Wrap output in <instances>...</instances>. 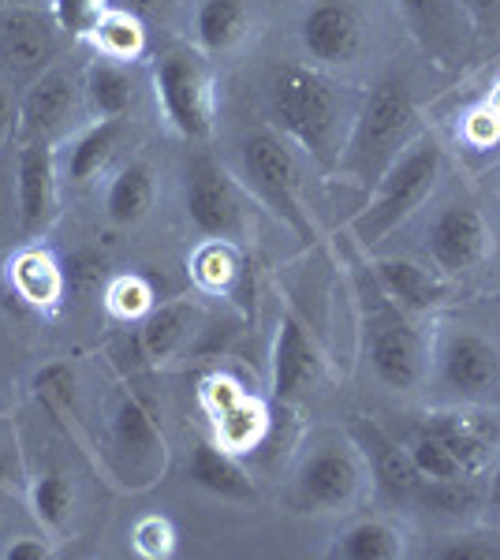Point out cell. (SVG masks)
I'll list each match as a JSON object with an SVG mask.
<instances>
[{
  "instance_id": "cell-1",
  "label": "cell",
  "mask_w": 500,
  "mask_h": 560,
  "mask_svg": "<svg viewBox=\"0 0 500 560\" xmlns=\"http://www.w3.org/2000/svg\"><path fill=\"white\" fill-rule=\"evenodd\" d=\"M269 116L306 158L322 168H336L344 150L348 105L329 79L299 65L280 68L269 83Z\"/></svg>"
},
{
  "instance_id": "cell-2",
  "label": "cell",
  "mask_w": 500,
  "mask_h": 560,
  "mask_svg": "<svg viewBox=\"0 0 500 560\" xmlns=\"http://www.w3.org/2000/svg\"><path fill=\"white\" fill-rule=\"evenodd\" d=\"M415 128L418 120H415L411 90L399 83V79H381L367 94V102L359 105V113H354L336 168L351 184L377 187L381 176L393 168V161L411 142Z\"/></svg>"
},
{
  "instance_id": "cell-3",
  "label": "cell",
  "mask_w": 500,
  "mask_h": 560,
  "mask_svg": "<svg viewBox=\"0 0 500 560\" xmlns=\"http://www.w3.org/2000/svg\"><path fill=\"white\" fill-rule=\"evenodd\" d=\"M441 165H444V153L438 147V139L418 135V139L407 142L404 153L393 161V168L381 176L370 206L351 221L354 240L362 247H377L388 232H396L430 198L433 184L441 176Z\"/></svg>"
},
{
  "instance_id": "cell-4",
  "label": "cell",
  "mask_w": 500,
  "mask_h": 560,
  "mask_svg": "<svg viewBox=\"0 0 500 560\" xmlns=\"http://www.w3.org/2000/svg\"><path fill=\"white\" fill-rule=\"evenodd\" d=\"M367 459L354 441H322L299 459L292 475V504L314 516L348 512L367 490Z\"/></svg>"
},
{
  "instance_id": "cell-5",
  "label": "cell",
  "mask_w": 500,
  "mask_h": 560,
  "mask_svg": "<svg viewBox=\"0 0 500 560\" xmlns=\"http://www.w3.org/2000/svg\"><path fill=\"white\" fill-rule=\"evenodd\" d=\"M153 94L168 128L187 142L213 135V75L195 52L172 49L153 65Z\"/></svg>"
},
{
  "instance_id": "cell-6",
  "label": "cell",
  "mask_w": 500,
  "mask_h": 560,
  "mask_svg": "<svg viewBox=\"0 0 500 560\" xmlns=\"http://www.w3.org/2000/svg\"><path fill=\"white\" fill-rule=\"evenodd\" d=\"M243 176L254 187V195L269 206L280 221L288 224L299 236H311V217L303 210V198H299V168L295 158L288 150V142L272 131H254L240 150Z\"/></svg>"
},
{
  "instance_id": "cell-7",
  "label": "cell",
  "mask_w": 500,
  "mask_h": 560,
  "mask_svg": "<svg viewBox=\"0 0 500 560\" xmlns=\"http://www.w3.org/2000/svg\"><path fill=\"white\" fill-rule=\"evenodd\" d=\"M184 206L187 221L198 236L206 240H224L235 243L247 232V210H243V198L235 191V184L213 161H195L187 168L184 184Z\"/></svg>"
},
{
  "instance_id": "cell-8",
  "label": "cell",
  "mask_w": 500,
  "mask_h": 560,
  "mask_svg": "<svg viewBox=\"0 0 500 560\" xmlns=\"http://www.w3.org/2000/svg\"><path fill=\"white\" fill-rule=\"evenodd\" d=\"M60 217V161L53 142H23L15 161V224L26 240L42 236Z\"/></svg>"
},
{
  "instance_id": "cell-9",
  "label": "cell",
  "mask_w": 500,
  "mask_h": 560,
  "mask_svg": "<svg viewBox=\"0 0 500 560\" xmlns=\"http://www.w3.org/2000/svg\"><path fill=\"white\" fill-rule=\"evenodd\" d=\"M426 250L444 277H463L489 255V224L475 206L449 202L426 229Z\"/></svg>"
},
{
  "instance_id": "cell-10",
  "label": "cell",
  "mask_w": 500,
  "mask_h": 560,
  "mask_svg": "<svg viewBox=\"0 0 500 560\" xmlns=\"http://www.w3.org/2000/svg\"><path fill=\"white\" fill-rule=\"evenodd\" d=\"M367 363L393 393H415L426 382V345L404 318L388 314L367 329Z\"/></svg>"
},
{
  "instance_id": "cell-11",
  "label": "cell",
  "mask_w": 500,
  "mask_h": 560,
  "mask_svg": "<svg viewBox=\"0 0 500 560\" xmlns=\"http://www.w3.org/2000/svg\"><path fill=\"white\" fill-rule=\"evenodd\" d=\"M438 382L456 396H481L500 382V351L475 329H449L433 359Z\"/></svg>"
},
{
  "instance_id": "cell-12",
  "label": "cell",
  "mask_w": 500,
  "mask_h": 560,
  "mask_svg": "<svg viewBox=\"0 0 500 560\" xmlns=\"http://www.w3.org/2000/svg\"><path fill=\"white\" fill-rule=\"evenodd\" d=\"M322 348L314 345V337L303 329V322L295 314H280L277 318V337H272V359H269V382L272 396L280 404H295L317 385L322 377Z\"/></svg>"
},
{
  "instance_id": "cell-13",
  "label": "cell",
  "mask_w": 500,
  "mask_h": 560,
  "mask_svg": "<svg viewBox=\"0 0 500 560\" xmlns=\"http://www.w3.org/2000/svg\"><path fill=\"white\" fill-rule=\"evenodd\" d=\"M299 42L314 65L340 68L351 65L362 49V20L344 0H322L299 23Z\"/></svg>"
},
{
  "instance_id": "cell-14",
  "label": "cell",
  "mask_w": 500,
  "mask_h": 560,
  "mask_svg": "<svg viewBox=\"0 0 500 560\" xmlns=\"http://www.w3.org/2000/svg\"><path fill=\"white\" fill-rule=\"evenodd\" d=\"M354 445H359L362 459H367V471L374 478L377 493H385L396 504H418L426 490V478L418 475V467L407 456V445L388 438L385 430L374 422H359L354 427Z\"/></svg>"
},
{
  "instance_id": "cell-15",
  "label": "cell",
  "mask_w": 500,
  "mask_h": 560,
  "mask_svg": "<svg viewBox=\"0 0 500 560\" xmlns=\"http://www.w3.org/2000/svg\"><path fill=\"white\" fill-rule=\"evenodd\" d=\"M71 108H75V83L68 71H45L34 79L31 90L20 102V116H15V139L20 142H53L68 124Z\"/></svg>"
},
{
  "instance_id": "cell-16",
  "label": "cell",
  "mask_w": 500,
  "mask_h": 560,
  "mask_svg": "<svg viewBox=\"0 0 500 560\" xmlns=\"http://www.w3.org/2000/svg\"><path fill=\"white\" fill-rule=\"evenodd\" d=\"M202 332V311L190 300L153 303V311L139 322V351L150 363H168L187 351Z\"/></svg>"
},
{
  "instance_id": "cell-17",
  "label": "cell",
  "mask_w": 500,
  "mask_h": 560,
  "mask_svg": "<svg viewBox=\"0 0 500 560\" xmlns=\"http://www.w3.org/2000/svg\"><path fill=\"white\" fill-rule=\"evenodd\" d=\"M108 438H113V448L124 459H131V471L150 475L158 464H165V438L158 430V419L139 396H124L113 411V422H108Z\"/></svg>"
},
{
  "instance_id": "cell-18",
  "label": "cell",
  "mask_w": 500,
  "mask_h": 560,
  "mask_svg": "<svg viewBox=\"0 0 500 560\" xmlns=\"http://www.w3.org/2000/svg\"><path fill=\"white\" fill-rule=\"evenodd\" d=\"M187 478L198 486V490L221 497V501H235V504L254 501L251 475L243 471V464L235 459V453H229L221 441L195 438L190 456H187Z\"/></svg>"
},
{
  "instance_id": "cell-19",
  "label": "cell",
  "mask_w": 500,
  "mask_h": 560,
  "mask_svg": "<svg viewBox=\"0 0 500 560\" xmlns=\"http://www.w3.org/2000/svg\"><path fill=\"white\" fill-rule=\"evenodd\" d=\"M53 31L57 23L42 20V15L26 12H8V20L0 23V65L8 71H42L57 52V42H53Z\"/></svg>"
},
{
  "instance_id": "cell-20",
  "label": "cell",
  "mask_w": 500,
  "mask_h": 560,
  "mask_svg": "<svg viewBox=\"0 0 500 560\" xmlns=\"http://www.w3.org/2000/svg\"><path fill=\"white\" fill-rule=\"evenodd\" d=\"M8 288H12L26 306L45 311V314L57 311L63 292H68V284H63V266L42 247H23L20 255L8 261Z\"/></svg>"
},
{
  "instance_id": "cell-21",
  "label": "cell",
  "mask_w": 500,
  "mask_h": 560,
  "mask_svg": "<svg viewBox=\"0 0 500 560\" xmlns=\"http://www.w3.org/2000/svg\"><path fill=\"white\" fill-rule=\"evenodd\" d=\"M374 277L381 292L407 314H430L433 306L449 300V288L441 284V277H433L430 269H422L411 258H381Z\"/></svg>"
},
{
  "instance_id": "cell-22",
  "label": "cell",
  "mask_w": 500,
  "mask_h": 560,
  "mask_svg": "<svg viewBox=\"0 0 500 560\" xmlns=\"http://www.w3.org/2000/svg\"><path fill=\"white\" fill-rule=\"evenodd\" d=\"M433 438L456 456V464L467 471L470 478H478L481 471L489 467V456H493V438L478 427L470 415H460V411H433L426 415L422 422Z\"/></svg>"
},
{
  "instance_id": "cell-23",
  "label": "cell",
  "mask_w": 500,
  "mask_h": 560,
  "mask_svg": "<svg viewBox=\"0 0 500 560\" xmlns=\"http://www.w3.org/2000/svg\"><path fill=\"white\" fill-rule=\"evenodd\" d=\"M153 195H158V176L147 161H127L124 168H116V176L108 179L105 191V217L116 229H131V224L147 221L153 210Z\"/></svg>"
},
{
  "instance_id": "cell-24",
  "label": "cell",
  "mask_w": 500,
  "mask_h": 560,
  "mask_svg": "<svg viewBox=\"0 0 500 560\" xmlns=\"http://www.w3.org/2000/svg\"><path fill=\"white\" fill-rule=\"evenodd\" d=\"M120 139H124V120H94L90 128H83L68 142L63 158H57L63 179L75 187H86L108 165V158L120 147Z\"/></svg>"
},
{
  "instance_id": "cell-25",
  "label": "cell",
  "mask_w": 500,
  "mask_h": 560,
  "mask_svg": "<svg viewBox=\"0 0 500 560\" xmlns=\"http://www.w3.org/2000/svg\"><path fill=\"white\" fill-rule=\"evenodd\" d=\"M83 90H86V102L94 108L97 120H124V116L135 108V94H139L131 65L108 60V57L90 60Z\"/></svg>"
},
{
  "instance_id": "cell-26",
  "label": "cell",
  "mask_w": 500,
  "mask_h": 560,
  "mask_svg": "<svg viewBox=\"0 0 500 560\" xmlns=\"http://www.w3.org/2000/svg\"><path fill=\"white\" fill-rule=\"evenodd\" d=\"M396 4L411 34L430 52L444 57L460 45V15H467L460 0H396Z\"/></svg>"
},
{
  "instance_id": "cell-27",
  "label": "cell",
  "mask_w": 500,
  "mask_h": 560,
  "mask_svg": "<svg viewBox=\"0 0 500 560\" xmlns=\"http://www.w3.org/2000/svg\"><path fill=\"white\" fill-rule=\"evenodd\" d=\"M251 12L243 0H202L195 8V42L202 52H229L247 38Z\"/></svg>"
},
{
  "instance_id": "cell-28",
  "label": "cell",
  "mask_w": 500,
  "mask_h": 560,
  "mask_svg": "<svg viewBox=\"0 0 500 560\" xmlns=\"http://www.w3.org/2000/svg\"><path fill=\"white\" fill-rule=\"evenodd\" d=\"M336 560H396L404 557V535L385 520H359L340 530L329 549Z\"/></svg>"
},
{
  "instance_id": "cell-29",
  "label": "cell",
  "mask_w": 500,
  "mask_h": 560,
  "mask_svg": "<svg viewBox=\"0 0 500 560\" xmlns=\"http://www.w3.org/2000/svg\"><path fill=\"white\" fill-rule=\"evenodd\" d=\"M90 42H94L97 57L131 65V60H139L142 49H147V26H142L139 15L108 4L102 12V20L94 23V31H90Z\"/></svg>"
},
{
  "instance_id": "cell-30",
  "label": "cell",
  "mask_w": 500,
  "mask_h": 560,
  "mask_svg": "<svg viewBox=\"0 0 500 560\" xmlns=\"http://www.w3.org/2000/svg\"><path fill=\"white\" fill-rule=\"evenodd\" d=\"M266 430H269V415L254 396H240L235 404L213 415V441H221L235 456L258 448Z\"/></svg>"
},
{
  "instance_id": "cell-31",
  "label": "cell",
  "mask_w": 500,
  "mask_h": 560,
  "mask_svg": "<svg viewBox=\"0 0 500 560\" xmlns=\"http://www.w3.org/2000/svg\"><path fill=\"white\" fill-rule=\"evenodd\" d=\"M31 512L42 523V530L60 535L68 530L71 516H75V486L68 482L63 471H42L31 482Z\"/></svg>"
},
{
  "instance_id": "cell-32",
  "label": "cell",
  "mask_w": 500,
  "mask_h": 560,
  "mask_svg": "<svg viewBox=\"0 0 500 560\" xmlns=\"http://www.w3.org/2000/svg\"><path fill=\"white\" fill-rule=\"evenodd\" d=\"M190 280L198 284V292L206 295H224L240 277V258H235L232 243L224 240H206L202 247L190 255Z\"/></svg>"
},
{
  "instance_id": "cell-33",
  "label": "cell",
  "mask_w": 500,
  "mask_h": 560,
  "mask_svg": "<svg viewBox=\"0 0 500 560\" xmlns=\"http://www.w3.org/2000/svg\"><path fill=\"white\" fill-rule=\"evenodd\" d=\"M404 445H407V456H411V464L418 467V475H422L426 482H452V478H470L456 464V456H452L449 448H444L426 427H418L411 438L404 441Z\"/></svg>"
},
{
  "instance_id": "cell-34",
  "label": "cell",
  "mask_w": 500,
  "mask_h": 560,
  "mask_svg": "<svg viewBox=\"0 0 500 560\" xmlns=\"http://www.w3.org/2000/svg\"><path fill=\"white\" fill-rule=\"evenodd\" d=\"M153 288L147 277L139 273H120L108 277L105 284V311L120 322H142L153 311Z\"/></svg>"
},
{
  "instance_id": "cell-35",
  "label": "cell",
  "mask_w": 500,
  "mask_h": 560,
  "mask_svg": "<svg viewBox=\"0 0 500 560\" xmlns=\"http://www.w3.org/2000/svg\"><path fill=\"white\" fill-rule=\"evenodd\" d=\"M481 501L475 478H452V482H426L422 490V501L426 509L441 512V516H467V512H475Z\"/></svg>"
},
{
  "instance_id": "cell-36",
  "label": "cell",
  "mask_w": 500,
  "mask_h": 560,
  "mask_svg": "<svg viewBox=\"0 0 500 560\" xmlns=\"http://www.w3.org/2000/svg\"><path fill=\"white\" fill-rule=\"evenodd\" d=\"M63 284L75 295H90L108 284V258L97 247H75L63 258Z\"/></svg>"
},
{
  "instance_id": "cell-37",
  "label": "cell",
  "mask_w": 500,
  "mask_h": 560,
  "mask_svg": "<svg viewBox=\"0 0 500 560\" xmlns=\"http://www.w3.org/2000/svg\"><path fill=\"white\" fill-rule=\"evenodd\" d=\"M108 0H49V12L57 31L71 34V38H90L94 23L102 20Z\"/></svg>"
},
{
  "instance_id": "cell-38",
  "label": "cell",
  "mask_w": 500,
  "mask_h": 560,
  "mask_svg": "<svg viewBox=\"0 0 500 560\" xmlns=\"http://www.w3.org/2000/svg\"><path fill=\"white\" fill-rule=\"evenodd\" d=\"M131 549L147 560H161V557H172L176 549V527L165 520V516H142L135 520L131 527Z\"/></svg>"
},
{
  "instance_id": "cell-39",
  "label": "cell",
  "mask_w": 500,
  "mask_h": 560,
  "mask_svg": "<svg viewBox=\"0 0 500 560\" xmlns=\"http://www.w3.org/2000/svg\"><path fill=\"white\" fill-rule=\"evenodd\" d=\"M34 388L53 411H68L75 404V370L68 363H49L34 374Z\"/></svg>"
},
{
  "instance_id": "cell-40",
  "label": "cell",
  "mask_w": 500,
  "mask_h": 560,
  "mask_svg": "<svg viewBox=\"0 0 500 560\" xmlns=\"http://www.w3.org/2000/svg\"><path fill=\"white\" fill-rule=\"evenodd\" d=\"M240 396H247V393H243V385L229 374H209L202 388H198V400H202V408L209 411V419H213L217 411L229 408V404L240 400Z\"/></svg>"
},
{
  "instance_id": "cell-41",
  "label": "cell",
  "mask_w": 500,
  "mask_h": 560,
  "mask_svg": "<svg viewBox=\"0 0 500 560\" xmlns=\"http://www.w3.org/2000/svg\"><path fill=\"white\" fill-rule=\"evenodd\" d=\"M441 560H497L500 546L493 541V535H460L452 538L449 546L438 549Z\"/></svg>"
},
{
  "instance_id": "cell-42",
  "label": "cell",
  "mask_w": 500,
  "mask_h": 560,
  "mask_svg": "<svg viewBox=\"0 0 500 560\" xmlns=\"http://www.w3.org/2000/svg\"><path fill=\"white\" fill-rule=\"evenodd\" d=\"M463 139L470 142V147H493V142L500 139V120L497 113L489 105L475 108V113H467V120H463Z\"/></svg>"
},
{
  "instance_id": "cell-43",
  "label": "cell",
  "mask_w": 500,
  "mask_h": 560,
  "mask_svg": "<svg viewBox=\"0 0 500 560\" xmlns=\"http://www.w3.org/2000/svg\"><path fill=\"white\" fill-rule=\"evenodd\" d=\"M0 557H4V560H45V557H53V549H49V541H45V538L20 535V538L8 541Z\"/></svg>"
},
{
  "instance_id": "cell-44",
  "label": "cell",
  "mask_w": 500,
  "mask_h": 560,
  "mask_svg": "<svg viewBox=\"0 0 500 560\" xmlns=\"http://www.w3.org/2000/svg\"><path fill=\"white\" fill-rule=\"evenodd\" d=\"M113 8H124V12L139 15V20H150V15H165L172 8V0H108Z\"/></svg>"
},
{
  "instance_id": "cell-45",
  "label": "cell",
  "mask_w": 500,
  "mask_h": 560,
  "mask_svg": "<svg viewBox=\"0 0 500 560\" xmlns=\"http://www.w3.org/2000/svg\"><path fill=\"white\" fill-rule=\"evenodd\" d=\"M15 116H20V108L12 105V94H8L4 79H0V142H4L8 135H15Z\"/></svg>"
},
{
  "instance_id": "cell-46",
  "label": "cell",
  "mask_w": 500,
  "mask_h": 560,
  "mask_svg": "<svg viewBox=\"0 0 500 560\" xmlns=\"http://www.w3.org/2000/svg\"><path fill=\"white\" fill-rule=\"evenodd\" d=\"M460 8L475 23H486V20H493V15L500 12V0H460Z\"/></svg>"
},
{
  "instance_id": "cell-47",
  "label": "cell",
  "mask_w": 500,
  "mask_h": 560,
  "mask_svg": "<svg viewBox=\"0 0 500 560\" xmlns=\"http://www.w3.org/2000/svg\"><path fill=\"white\" fill-rule=\"evenodd\" d=\"M12 187H8V179H4V173H0V232L12 224Z\"/></svg>"
},
{
  "instance_id": "cell-48",
  "label": "cell",
  "mask_w": 500,
  "mask_h": 560,
  "mask_svg": "<svg viewBox=\"0 0 500 560\" xmlns=\"http://www.w3.org/2000/svg\"><path fill=\"white\" fill-rule=\"evenodd\" d=\"M8 493H12V475H8V464L0 459V504L8 501Z\"/></svg>"
},
{
  "instance_id": "cell-49",
  "label": "cell",
  "mask_w": 500,
  "mask_h": 560,
  "mask_svg": "<svg viewBox=\"0 0 500 560\" xmlns=\"http://www.w3.org/2000/svg\"><path fill=\"white\" fill-rule=\"evenodd\" d=\"M486 497H489V504H493V509H500V467L493 471V478H489V490H486Z\"/></svg>"
},
{
  "instance_id": "cell-50",
  "label": "cell",
  "mask_w": 500,
  "mask_h": 560,
  "mask_svg": "<svg viewBox=\"0 0 500 560\" xmlns=\"http://www.w3.org/2000/svg\"><path fill=\"white\" fill-rule=\"evenodd\" d=\"M26 4H31V0H0V12H20Z\"/></svg>"
},
{
  "instance_id": "cell-51",
  "label": "cell",
  "mask_w": 500,
  "mask_h": 560,
  "mask_svg": "<svg viewBox=\"0 0 500 560\" xmlns=\"http://www.w3.org/2000/svg\"><path fill=\"white\" fill-rule=\"evenodd\" d=\"M489 108H493V113H497V120H500V86L493 90V94H489V102H486Z\"/></svg>"
}]
</instances>
